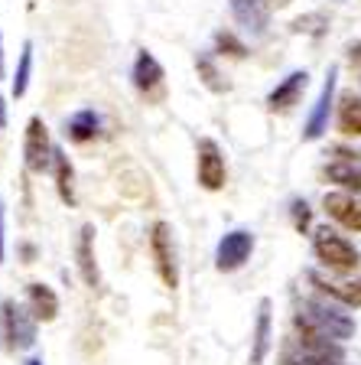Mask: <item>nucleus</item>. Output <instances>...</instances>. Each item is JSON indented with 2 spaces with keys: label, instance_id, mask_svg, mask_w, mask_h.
<instances>
[{
  "label": "nucleus",
  "instance_id": "nucleus-13",
  "mask_svg": "<svg viewBox=\"0 0 361 365\" xmlns=\"http://www.w3.org/2000/svg\"><path fill=\"white\" fill-rule=\"evenodd\" d=\"M163 66L157 62V56L147 53V49H140L134 59V85L137 91H143V95H153V91L163 85Z\"/></svg>",
  "mask_w": 361,
  "mask_h": 365
},
{
  "label": "nucleus",
  "instance_id": "nucleus-6",
  "mask_svg": "<svg viewBox=\"0 0 361 365\" xmlns=\"http://www.w3.org/2000/svg\"><path fill=\"white\" fill-rule=\"evenodd\" d=\"M306 317L323 329L329 339H348L355 333V319L348 313H342L339 307L325 304V300H306Z\"/></svg>",
  "mask_w": 361,
  "mask_h": 365
},
{
  "label": "nucleus",
  "instance_id": "nucleus-16",
  "mask_svg": "<svg viewBox=\"0 0 361 365\" xmlns=\"http://www.w3.org/2000/svg\"><path fill=\"white\" fill-rule=\"evenodd\" d=\"M98 128H101V118L95 108H82V111H75L66 121V134H68V140H75V144L91 140V137L98 134Z\"/></svg>",
  "mask_w": 361,
  "mask_h": 365
},
{
  "label": "nucleus",
  "instance_id": "nucleus-14",
  "mask_svg": "<svg viewBox=\"0 0 361 365\" xmlns=\"http://www.w3.org/2000/svg\"><path fill=\"white\" fill-rule=\"evenodd\" d=\"M306 82H309L306 72H290V76L271 91V98H267L271 111H286V108H293L296 101H300V95L306 91Z\"/></svg>",
  "mask_w": 361,
  "mask_h": 365
},
{
  "label": "nucleus",
  "instance_id": "nucleus-11",
  "mask_svg": "<svg viewBox=\"0 0 361 365\" xmlns=\"http://www.w3.org/2000/svg\"><path fill=\"white\" fill-rule=\"evenodd\" d=\"M231 14H234V20L248 33H254V36L267 33V23H271L267 0H231Z\"/></svg>",
  "mask_w": 361,
  "mask_h": 365
},
{
  "label": "nucleus",
  "instance_id": "nucleus-3",
  "mask_svg": "<svg viewBox=\"0 0 361 365\" xmlns=\"http://www.w3.org/2000/svg\"><path fill=\"white\" fill-rule=\"evenodd\" d=\"M0 333H4L10 349H30L36 342V323L14 300H4L0 304Z\"/></svg>",
  "mask_w": 361,
  "mask_h": 365
},
{
  "label": "nucleus",
  "instance_id": "nucleus-20",
  "mask_svg": "<svg viewBox=\"0 0 361 365\" xmlns=\"http://www.w3.org/2000/svg\"><path fill=\"white\" fill-rule=\"evenodd\" d=\"M339 130L345 137H361V98L345 95L339 108Z\"/></svg>",
  "mask_w": 361,
  "mask_h": 365
},
{
  "label": "nucleus",
  "instance_id": "nucleus-25",
  "mask_svg": "<svg viewBox=\"0 0 361 365\" xmlns=\"http://www.w3.org/2000/svg\"><path fill=\"white\" fill-rule=\"evenodd\" d=\"M293 225L300 228V232H306V225H309V205L300 202V199L293 202Z\"/></svg>",
  "mask_w": 361,
  "mask_h": 365
},
{
  "label": "nucleus",
  "instance_id": "nucleus-10",
  "mask_svg": "<svg viewBox=\"0 0 361 365\" xmlns=\"http://www.w3.org/2000/svg\"><path fill=\"white\" fill-rule=\"evenodd\" d=\"M335 78H339V68L332 66L329 76H325L323 91H319V98H316V108H313L306 128H303V137H306V140H316V137H323L325 124H329V108H332V98H335Z\"/></svg>",
  "mask_w": 361,
  "mask_h": 365
},
{
  "label": "nucleus",
  "instance_id": "nucleus-9",
  "mask_svg": "<svg viewBox=\"0 0 361 365\" xmlns=\"http://www.w3.org/2000/svg\"><path fill=\"white\" fill-rule=\"evenodd\" d=\"M296 329H300V342L303 349H306V356H319V359H342V349L335 346V342L329 339V336L323 333V329L313 323V319L306 317V313H296Z\"/></svg>",
  "mask_w": 361,
  "mask_h": 365
},
{
  "label": "nucleus",
  "instance_id": "nucleus-29",
  "mask_svg": "<svg viewBox=\"0 0 361 365\" xmlns=\"http://www.w3.org/2000/svg\"><path fill=\"white\" fill-rule=\"evenodd\" d=\"M0 264H4V215H0Z\"/></svg>",
  "mask_w": 361,
  "mask_h": 365
},
{
  "label": "nucleus",
  "instance_id": "nucleus-21",
  "mask_svg": "<svg viewBox=\"0 0 361 365\" xmlns=\"http://www.w3.org/2000/svg\"><path fill=\"white\" fill-rule=\"evenodd\" d=\"M325 176L345 192H361V170H355L352 163H332V167H325Z\"/></svg>",
  "mask_w": 361,
  "mask_h": 365
},
{
  "label": "nucleus",
  "instance_id": "nucleus-17",
  "mask_svg": "<svg viewBox=\"0 0 361 365\" xmlns=\"http://www.w3.org/2000/svg\"><path fill=\"white\" fill-rule=\"evenodd\" d=\"M309 281L316 284L323 294L342 300L345 307H361V281H325L319 274H309Z\"/></svg>",
  "mask_w": 361,
  "mask_h": 365
},
{
  "label": "nucleus",
  "instance_id": "nucleus-30",
  "mask_svg": "<svg viewBox=\"0 0 361 365\" xmlns=\"http://www.w3.org/2000/svg\"><path fill=\"white\" fill-rule=\"evenodd\" d=\"M4 72H7V68H4V43H0V78H4Z\"/></svg>",
  "mask_w": 361,
  "mask_h": 365
},
{
  "label": "nucleus",
  "instance_id": "nucleus-27",
  "mask_svg": "<svg viewBox=\"0 0 361 365\" xmlns=\"http://www.w3.org/2000/svg\"><path fill=\"white\" fill-rule=\"evenodd\" d=\"M7 128V105H4V95H0V130Z\"/></svg>",
  "mask_w": 361,
  "mask_h": 365
},
{
  "label": "nucleus",
  "instance_id": "nucleus-18",
  "mask_svg": "<svg viewBox=\"0 0 361 365\" xmlns=\"http://www.w3.org/2000/svg\"><path fill=\"white\" fill-rule=\"evenodd\" d=\"M267 346H271V300H261L257 327H254V349H251V365H263V359H267Z\"/></svg>",
  "mask_w": 361,
  "mask_h": 365
},
{
  "label": "nucleus",
  "instance_id": "nucleus-12",
  "mask_svg": "<svg viewBox=\"0 0 361 365\" xmlns=\"http://www.w3.org/2000/svg\"><path fill=\"white\" fill-rule=\"evenodd\" d=\"M75 258H78V271L82 281L88 287H98V264H95V225H82L78 228V242H75Z\"/></svg>",
  "mask_w": 361,
  "mask_h": 365
},
{
  "label": "nucleus",
  "instance_id": "nucleus-28",
  "mask_svg": "<svg viewBox=\"0 0 361 365\" xmlns=\"http://www.w3.org/2000/svg\"><path fill=\"white\" fill-rule=\"evenodd\" d=\"M348 56H352V62H361V43L352 46V49H348Z\"/></svg>",
  "mask_w": 361,
  "mask_h": 365
},
{
  "label": "nucleus",
  "instance_id": "nucleus-1",
  "mask_svg": "<svg viewBox=\"0 0 361 365\" xmlns=\"http://www.w3.org/2000/svg\"><path fill=\"white\" fill-rule=\"evenodd\" d=\"M313 251H316V258L323 264H329L332 271H352L358 267V251L348 238H342L335 228L323 225L316 228V235H313Z\"/></svg>",
  "mask_w": 361,
  "mask_h": 365
},
{
  "label": "nucleus",
  "instance_id": "nucleus-24",
  "mask_svg": "<svg viewBox=\"0 0 361 365\" xmlns=\"http://www.w3.org/2000/svg\"><path fill=\"white\" fill-rule=\"evenodd\" d=\"M215 43H219L221 49H228V56H234V59H244V56H248L244 43H238L231 33H219V36H215Z\"/></svg>",
  "mask_w": 361,
  "mask_h": 365
},
{
  "label": "nucleus",
  "instance_id": "nucleus-4",
  "mask_svg": "<svg viewBox=\"0 0 361 365\" xmlns=\"http://www.w3.org/2000/svg\"><path fill=\"white\" fill-rule=\"evenodd\" d=\"M196 176H199V186L209 192H219L228 180V170H225V153L221 147L211 140V137H202L199 140V160H196Z\"/></svg>",
  "mask_w": 361,
  "mask_h": 365
},
{
  "label": "nucleus",
  "instance_id": "nucleus-5",
  "mask_svg": "<svg viewBox=\"0 0 361 365\" xmlns=\"http://www.w3.org/2000/svg\"><path fill=\"white\" fill-rule=\"evenodd\" d=\"M53 150L49 144V130H46L43 118H30L26 121V137H23V157H26V170L30 173H46L53 163Z\"/></svg>",
  "mask_w": 361,
  "mask_h": 365
},
{
  "label": "nucleus",
  "instance_id": "nucleus-15",
  "mask_svg": "<svg viewBox=\"0 0 361 365\" xmlns=\"http://www.w3.org/2000/svg\"><path fill=\"white\" fill-rule=\"evenodd\" d=\"M26 297H30V313L33 319H43V323H53L59 317V297H56L53 287H46V284H30L26 287Z\"/></svg>",
  "mask_w": 361,
  "mask_h": 365
},
{
  "label": "nucleus",
  "instance_id": "nucleus-22",
  "mask_svg": "<svg viewBox=\"0 0 361 365\" xmlns=\"http://www.w3.org/2000/svg\"><path fill=\"white\" fill-rule=\"evenodd\" d=\"M30 72H33V43H23L20 66H16V76H14V98H23V95H26Z\"/></svg>",
  "mask_w": 361,
  "mask_h": 365
},
{
  "label": "nucleus",
  "instance_id": "nucleus-23",
  "mask_svg": "<svg viewBox=\"0 0 361 365\" xmlns=\"http://www.w3.org/2000/svg\"><path fill=\"white\" fill-rule=\"evenodd\" d=\"M196 66H199V72L205 76V85H209L211 91H225V88H228L225 82H219L221 76H219V68L211 66V59H205V56H202V59H196Z\"/></svg>",
  "mask_w": 361,
  "mask_h": 365
},
{
  "label": "nucleus",
  "instance_id": "nucleus-26",
  "mask_svg": "<svg viewBox=\"0 0 361 365\" xmlns=\"http://www.w3.org/2000/svg\"><path fill=\"white\" fill-rule=\"evenodd\" d=\"M296 365H342V359H319V356H303Z\"/></svg>",
  "mask_w": 361,
  "mask_h": 365
},
{
  "label": "nucleus",
  "instance_id": "nucleus-7",
  "mask_svg": "<svg viewBox=\"0 0 361 365\" xmlns=\"http://www.w3.org/2000/svg\"><path fill=\"white\" fill-rule=\"evenodd\" d=\"M251 251H254V235H251L248 228H234V232H228L219 242V248H215V267H219L221 274L238 271V267L251 258Z\"/></svg>",
  "mask_w": 361,
  "mask_h": 365
},
{
  "label": "nucleus",
  "instance_id": "nucleus-31",
  "mask_svg": "<svg viewBox=\"0 0 361 365\" xmlns=\"http://www.w3.org/2000/svg\"><path fill=\"white\" fill-rule=\"evenodd\" d=\"M26 365H43V362H39V359H30V362H26Z\"/></svg>",
  "mask_w": 361,
  "mask_h": 365
},
{
  "label": "nucleus",
  "instance_id": "nucleus-8",
  "mask_svg": "<svg viewBox=\"0 0 361 365\" xmlns=\"http://www.w3.org/2000/svg\"><path fill=\"white\" fill-rule=\"evenodd\" d=\"M323 209L348 232H361V199L355 192H325Z\"/></svg>",
  "mask_w": 361,
  "mask_h": 365
},
{
  "label": "nucleus",
  "instance_id": "nucleus-19",
  "mask_svg": "<svg viewBox=\"0 0 361 365\" xmlns=\"http://www.w3.org/2000/svg\"><path fill=\"white\" fill-rule=\"evenodd\" d=\"M53 167H56V190H59L62 202L75 205V192H72V163H68V157H66L62 147L53 150Z\"/></svg>",
  "mask_w": 361,
  "mask_h": 365
},
{
  "label": "nucleus",
  "instance_id": "nucleus-2",
  "mask_svg": "<svg viewBox=\"0 0 361 365\" xmlns=\"http://www.w3.org/2000/svg\"><path fill=\"white\" fill-rule=\"evenodd\" d=\"M150 255L157 261L159 281L169 290L179 287V264H176V248H173V228L166 222H153L150 228Z\"/></svg>",
  "mask_w": 361,
  "mask_h": 365
}]
</instances>
